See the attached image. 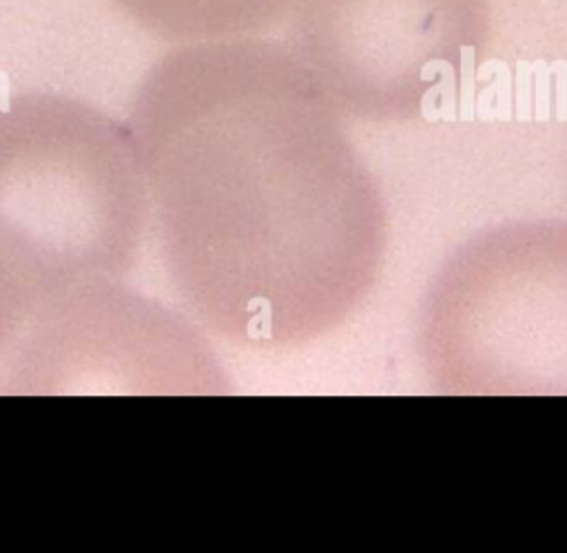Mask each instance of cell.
Here are the masks:
<instances>
[{"mask_svg":"<svg viewBox=\"0 0 567 553\" xmlns=\"http://www.w3.org/2000/svg\"><path fill=\"white\" fill-rule=\"evenodd\" d=\"M219 378L188 323L120 281L44 303L0 358L2 392H219Z\"/></svg>","mask_w":567,"mask_h":553,"instance_id":"5","label":"cell"},{"mask_svg":"<svg viewBox=\"0 0 567 553\" xmlns=\"http://www.w3.org/2000/svg\"><path fill=\"white\" fill-rule=\"evenodd\" d=\"M489 40V0H299L288 46L341 115L410 122L452 95Z\"/></svg>","mask_w":567,"mask_h":553,"instance_id":"4","label":"cell"},{"mask_svg":"<svg viewBox=\"0 0 567 553\" xmlns=\"http://www.w3.org/2000/svg\"><path fill=\"white\" fill-rule=\"evenodd\" d=\"M148 204L128 128L55 93L0 106V274L33 314L135 265Z\"/></svg>","mask_w":567,"mask_h":553,"instance_id":"2","label":"cell"},{"mask_svg":"<svg viewBox=\"0 0 567 553\" xmlns=\"http://www.w3.org/2000/svg\"><path fill=\"white\" fill-rule=\"evenodd\" d=\"M126 128L166 276L217 338L306 347L374 288L381 188L288 44L239 35L166 53Z\"/></svg>","mask_w":567,"mask_h":553,"instance_id":"1","label":"cell"},{"mask_svg":"<svg viewBox=\"0 0 567 553\" xmlns=\"http://www.w3.org/2000/svg\"><path fill=\"white\" fill-rule=\"evenodd\" d=\"M439 394L567 396V221H507L463 241L419 314Z\"/></svg>","mask_w":567,"mask_h":553,"instance_id":"3","label":"cell"},{"mask_svg":"<svg viewBox=\"0 0 567 553\" xmlns=\"http://www.w3.org/2000/svg\"><path fill=\"white\" fill-rule=\"evenodd\" d=\"M299 0H113L140 29L177 42L239 38L290 15Z\"/></svg>","mask_w":567,"mask_h":553,"instance_id":"6","label":"cell"}]
</instances>
